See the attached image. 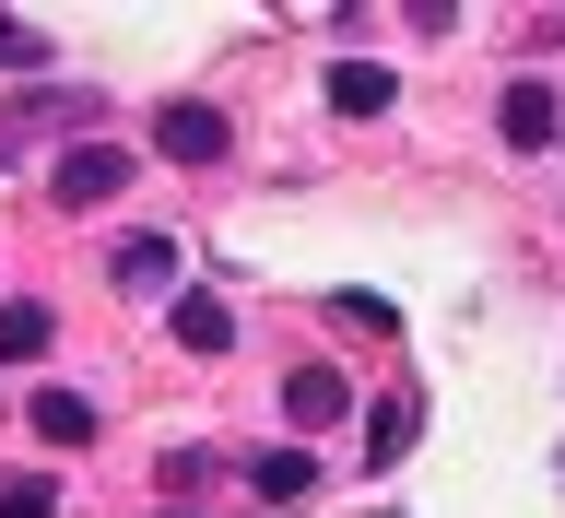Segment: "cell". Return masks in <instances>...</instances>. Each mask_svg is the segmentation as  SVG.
I'll return each mask as SVG.
<instances>
[{
    "label": "cell",
    "instance_id": "obj_12",
    "mask_svg": "<svg viewBox=\"0 0 565 518\" xmlns=\"http://www.w3.org/2000/svg\"><path fill=\"white\" fill-rule=\"evenodd\" d=\"M0 518H60V495H47V484H12V495H0Z\"/></svg>",
    "mask_w": 565,
    "mask_h": 518
},
{
    "label": "cell",
    "instance_id": "obj_2",
    "mask_svg": "<svg viewBox=\"0 0 565 518\" xmlns=\"http://www.w3.org/2000/svg\"><path fill=\"white\" fill-rule=\"evenodd\" d=\"M47 189H60V212H95V201H118V189H130V154H118V141H83V154H60V177H47Z\"/></svg>",
    "mask_w": 565,
    "mask_h": 518
},
{
    "label": "cell",
    "instance_id": "obj_11",
    "mask_svg": "<svg viewBox=\"0 0 565 518\" xmlns=\"http://www.w3.org/2000/svg\"><path fill=\"white\" fill-rule=\"evenodd\" d=\"M365 448H377V459L413 448V401H377V436H365Z\"/></svg>",
    "mask_w": 565,
    "mask_h": 518
},
{
    "label": "cell",
    "instance_id": "obj_7",
    "mask_svg": "<svg viewBox=\"0 0 565 518\" xmlns=\"http://www.w3.org/2000/svg\"><path fill=\"white\" fill-rule=\"evenodd\" d=\"M47 342H60V318L35 307V295H12V307H0V366H35Z\"/></svg>",
    "mask_w": 565,
    "mask_h": 518
},
{
    "label": "cell",
    "instance_id": "obj_6",
    "mask_svg": "<svg viewBox=\"0 0 565 518\" xmlns=\"http://www.w3.org/2000/svg\"><path fill=\"white\" fill-rule=\"evenodd\" d=\"M388 95H401V83H388V60H330V106H342V118H377Z\"/></svg>",
    "mask_w": 565,
    "mask_h": 518
},
{
    "label": "cell",
    "instance_id": "obj_9",
    "mask_svg": "<svg viewBox=\"0 0 565 518\" xmlns=\"http://www.w3.org/2000/svg\"><path fill=\"white\" fill-rule=\"evenodd\" d=\"M118 283H130V295H166L177 283V236H118Z\"/></svg>",
    "mask_w": 565,
    "mask_h": 518
},
{
    "label": "cell",
    "instance_id": "obj_5",
    "mask_svg": "<svg viewBox=\"0 0 565 518\" xmlns=\"http://www.w3.org/2000/svg\"><path fill=\"white\" fill-rule=\"evenodd\" d=\"M282 413H295V424H342V413H353V389L330 378V366H295V378H282Z\"/></svg>",
    "mask_w": 565,
    "mask_h": 518
},
{
    "label": "cell",
    "instance_id": "obj_10",
    "mask_svg": "<svg viewBox=\"0 0 565 518\" xmlns=\"http://www.w3.org/2000/svg\"><path fill=\"white\" fill-rule=\"evenodd\" d=\"M247 484L271 495V507H295V495H307L318 472H307V448H259V459H247Z\"/></svg>",
    "mask_w": 565,
    "mask_h": 518
},
{
    "label": "cell",
    "instance_id": "obj_1",
    "mask_svg": "<svg viewBox=\"0 0 565 518\" xmlns=\"http://www.w3.org/2000/svg\"><path fill=\"white\" fill-rule=\"evenodd\" d=\"M153 154H166V166H224V154H236V118L201 106V95H177V106H153Z\"/></svg>",
    "mask_w": 565,
    "mask_h": 518
},
{
    "label": "cell",
    "instance_id": "obj_13",
    "mask_svg": "<svg viewBox=\"0 0 565 518\" xmlns=\"http://www.w3.org/2000/svg\"><path fill=\"white\" fill-rule=\"evenodd\" d=\"M0 71H35V24H0Z\"/></svg>",
    "mask_w": 565,
    "mask_h": 518
},
{
    "label": "cell",
    "instance_id": "obj_8",
    "mask_svg": "<svg viewBox=\"0 0 565 518\" xmlns=\"http://www.w3.org/2000/svg\"><path fill=\"white\" fill-rule=\"evenodd\" d=\"M166 330H177L189 353H224V342H236V318H224V295H177V307H166Z\"/></svg>",
    "mask_w": 565,
    "mask_h": 518
},
{
    "label": "cell",
    "instance_id": "obj_4",
    "mask_svg": "<svg viewBox=\"0 0 565 518\" xmlns=\"http://www.w3.org/2000/svg\"><path fill=\"white\" fill-rule=\"evenodd\" d=\"M24 424L47 436V448H83V436H95V401H83V389H35V401H24Z\"/></svg>",
    "mask_w": 565,
    "mask_h": 518
},
{
    "label": "cell",
    "instance_id": "obj_3",
    "mask_svg": "<svg viewBox=\"0 0 565 518\" xmlns=\"http://www.w3.org/2000/svg\"><path fill=\"white\" fill-rule=\"evenodd\" d=\"M494 130L519 141V154H542V141L565 130V95H554V83H507V106H494Z\"/></svg>",
    "mask_w": 565,
    "mask_h": 518
}]
</instances>
